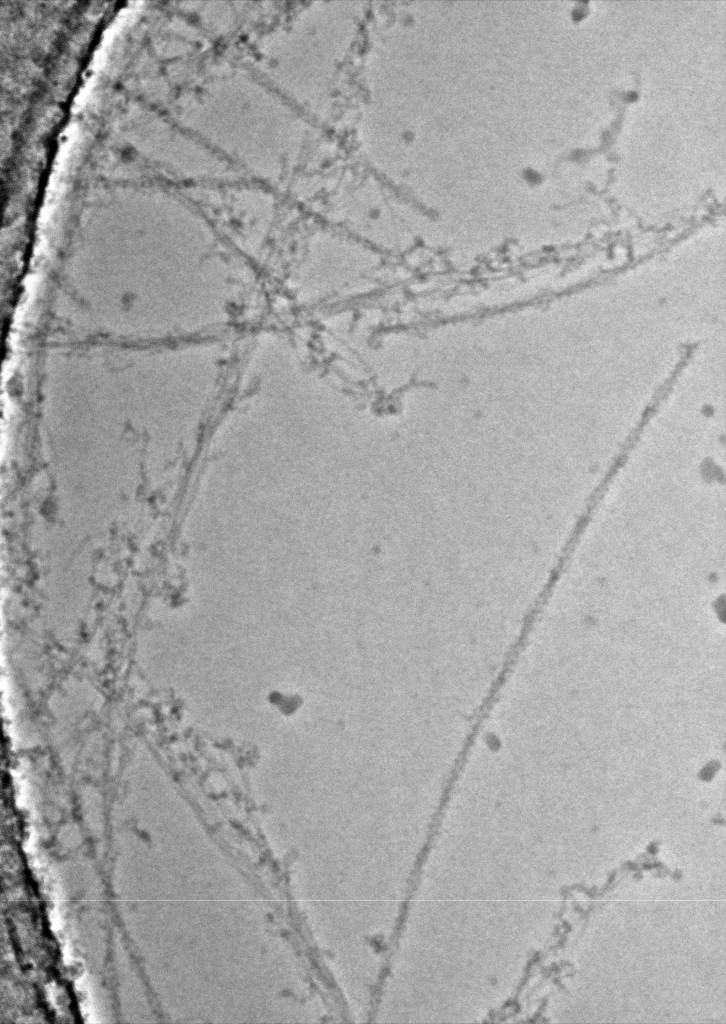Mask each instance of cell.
Masks as SVG:
<instances>
[{"mask_svg": "<svg viewBox=\"0 0 726 1024\" xmlns=\"http://www.w3.org/2000/svg\"><path fill=\"white\" fill-rule=\"evenodd\" d=\"M338 13L329 4L295 10L261 34L252 48L254 72L313 119L330 107L338 62Z\"/></svg>", "mask_w": 726, "mask_h": 1024, "instance_id": "cell-2", "label": "cell"}, {"mask_svg": "<svg viewBox=\"0 0 726 1024\" xmlns=\"http://www.w3.org/2000/svg\"><path fill=\"white\" fill-rule=\"evenodd\" d=\"M225 80L223 142L243 171L271 185H293L316 172L315 121L254 71L234 68Z\"/></svg>", "mask_w": 726, "mask_h": 1024, "instance_id": "cell-1", "label": "cell"}]
</instances>
